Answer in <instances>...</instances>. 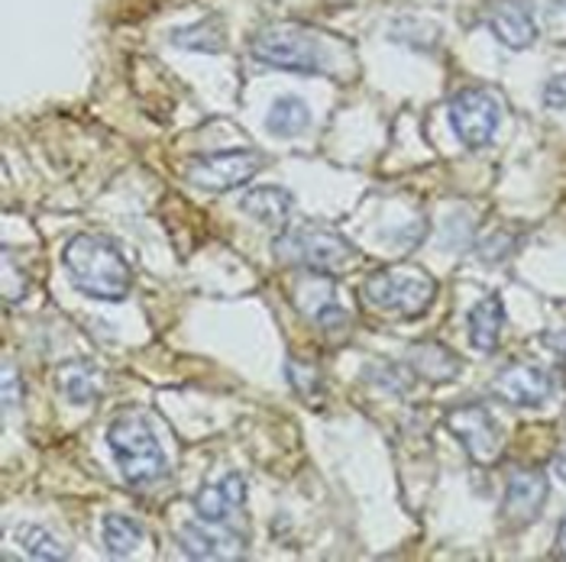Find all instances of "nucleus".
<instances>
[{
	"mask_svg": "<svg viewBox=\"0 0 566 562\" xmlns=\"http://www.w3.org/2000/svg\"><path fill=\"white\" fill-rule=\"evenodd\" d=\"M366 379L369 382H376L379 389H389L395 394H405L408 385H411V379H415V372L408 369V365H389V362H379V365H373L369 372H366Z\"/></svg>",
	"mask_w": 566,
	"mask_h": 562,
	"instance_id": "obj_22",
	"label": "nucleus"
},
{
	"mask_svg": "<svg viewBox=\"0 0 566 562\" xmlns=\"http://www.w3.org/2000/svg\"><path fill=\"white\" fill-rule=\"evenodd\" d=\"M450 127L467 149H482L495 139L502 124V100L489 87H463L447 107Z\"/></svg>",
	"mask_w": 566,
	"mask_h": 562,
	"instance_id": "obj_6",
	"label": "nucleus"
},
{
	"mask_svg": "<svg viewBox=\"0 0 566 562\" xmlns=\"http://www.w3.org/2000/svg\"><path fill=\"white\" fill-rule=\"evenodd\" d=\"M557 547H560V553L566 556V518L560 520V530H557Z\"/></svg>",
	"mask_w": 566,
	"mask_h": 562,
	"instance_id": "obj_28",
	"label": "nucleus"
},
{
	"mask_svg": "<svg viewBox=\"0 0 566 562\" xmlns=\"http://www.w3.org/2000/svg\"><path fill=\"white\" fill-rule=\"evenodd\" d=\"M492 391L505 401V404H515V407H541L551 394H554V379L547 369L541 365H527V362H515V365H505L495 382Z\"/></svg>",
	"mask_w": 566,
	"mask_h": 562,
	"instance_id": "obj_9",
	"label": "nucleus"
},
{
	"mask_svg": "<svg viewBox=\"0 0 566 562\" xmlns=\"http://www.w3.org/2000/svg\"><path fill=\"white\" fill-rule=\"evenodd\" d=\"M172 43L188 49V52L218 55V52H223V30L218 26V20H201V23H191L185 30H175Z\"/></svg>",
	"mask_w": 566,
	"mask_h": 562,
	"instance_id": "obj_21",
	"label": "nucleus"
},
{
	"mask_svg": "<svg viewBox=\"0 0 566 562\" xmlns=\"http://www.w3.org/2000/svg\"><path fill=\"white\" fill-rule=\"evenodd\" d=\"M311 127V110L302 97L295 94H282L269 114H265V130L272 136H282V139H292V136H302Z\"/></svg>",
	"mask_w": 566,
	"mask_h": 562,
	"instance_id": "obj_18",
	"label": "nucleus"
},
{
	"mask_svg": "<svg viewBox=\"0 0 566 562\" xmlns=\"http://www.w3.org/2000/svg\"><path fill=\"white\" fill-rule=\"evenodd\" d=\"M247 501V481L240 473L223 476L218 485H205L195 495V515L201 520H214V523H227Z\"/></svg>",
	"mask_w": 566,
	"mask_h": 562,
	"instance_id": "obj_13",
	"label": "nucleus"
},
{
	"mask_svg": "<svg viewBox=\"0 0 566 562\" xmlns=\"http://www.w3.org/2000/svg\"><path fill=\"white\" fill-rule=\"evenodd\" d=\"M17 394H20L17 372H13V365H7V369H3V411H13V404H17Z\"/></svg>",
	"mask_w": 566,
	"mask_h": 562,
	"instance_id": "obj_26",
	"label": "nucleus"
},
{
	"mask_svg": "<svg viewBox=\"0 0 566 562\" xmlns=\"http://www.w3.org/2000/svg\"><path fill=\"white\" fill-rule=\"evenodd\" d=\"M269 166L265 152L260 149H220L198 156L188 166V181L205 191H233L243 188L250 178H256Z\"/></svg>",
	"mask_w": 566,
	"mask_h": 562,
	"instance_id": "obj_7",
	"label": "nucleus"
},
{
	"mask_svg": "<svg viewBox=\"0 0 566 562\" xmlns=\"http://www.w3.org/2000/svg\"><path fill=\"white\" fill-rule=\"evenodd\" d=\"M482 23L509 49H527L537 40V23L527 0H489L482 7Z\"/></svg>",
	"mask_w": 566,
	"mask_h": 562,
	"instance_id": "obj_11",
	"label": "nucleus"
},
{
	"mask_svg": "<svg viewBox=\"0 0 566 562\" xmlns=\"http://www.w3.org/2000/svg\"><path fill=\"white\" fill-rule=\"evenodd\" d=\"M250 55L279 72L295 75H324L327 72V49L317 33L295 23L265 26L250 40Z\"/></svg>",
	"mask_w": 566,
	"mask_h": 562,
	"instance_id": "obj_3",
	"label": "nucleus"
},
{
	"mask_svg": "<svg viewBox=\"0 0 566 562\" xmlns=\"http://www.w3.org/2000/svg\"><path fill=\"white\" fill-rule=\"evenodd\" d=\"M289 382H292V389L298 391L302 397H311L314 391H321V375L314 372V365H307L302 359H289Z\"/></svg>",
	"mask_w": 566,
	"mask_h": 562,
	"instance_id": "obj_23",
	"label": "nucleus"
},
{
	"mask_svg": "<svg viewBox=\"0 0 566 562\" xmlns=\"http://www.w3.org/2000/svg\"><path fill=\"white\" fill-rule=\"evenodd\" d=\"M502 327H505V307L499 301V295L482 298V301L467 314L470 343L480 349V352H492V349L499 347Z\"/></svg>",
	"mask_w": 566,
	"mask_h": 562,
	"instance_id": "obj_16",
	"label": "nucleus"
},
{
	"mask_svg": "<svg viewBox=\"0 0 566 562\" xmlns=\"http://www.w3.org/2000/svg\"><path fill=\"white\" fill-rule=\"evenodd\" d=\"M272 253H275V259L285 262V265H302L307 272H321V275L344 272L349 262L356 259V246L349 243L344 233H337L331 226L285 230L272 243Z\"/></svg>",
	"mask_w": 566,
	"mask_h": 562,
	"instance_id": "obj_4",
	"label": "nucleus"
},
{
	"mask_svg": "<svg viewBox=\"0 0 566 562\" xmlns=\"http://www.w3.org/2000/svg\"><path fill=\"white\" fill-rule=\"evenodd\" d=\"M363 295H366V301H373L382 310L418 317L434 304L437 282L428 268L398 262V265H386V268L373 272L363 285Z\"/></svg>",
	"mask_w": 566,
	"mask_h": 562,
	"instance_id": "obj_5",
	"label": "nucleus"
},
{
	"mask_svg": "<svg viewBox=\"0 0 566 562\" xmlns=\"http://www.w3.org/2000/svg\"><path fill=\"white\" fill-rule=\"evenodd\" d=\"M17 540H20V547H23L30 556H36V560H69V547H65L55 533H49L45 527L23 523V527H17Z\"/></svg>",
	"mask_w": 566,
	"mask_h": 562,
	"instance_id": "obj_20",
	"label": "nucleus"
},
{
	"mask_svg": "<svg viewBox=\"0 0 566 562\" xmlns=\"http://www.w3.org/2000/svg\"><path fill=\"white\" fill-rule=\"evenodd\" d=\"M547 476L541 469H518L505 485V501H502V518L512 527H527L541 518L547 505Z\"/></svg>",
	"mask_w": 566,
	"mask_h": 562,
	"instance_id": "obj_10",
	"label": "nucleus"
},
{
	"mask_svg": "<svg viewBox=\"0 0 566 562\" xmlns=\"http://www.w3.org/2000/svg\"><path fill=\"white\" fill-rule=\"evenodd\" d=\"M515 250V236L512 233H489V240L480 246L482 262H502L509 259V253Z\"/></svg>",
	"mask_w": 566,
	"mask_h": 562,
	"instance_id": "obj_24",
	"label": "nucleus"
},
{
	"mask_svg": "<svg viewBox=\"0 0 566 562\" xmlns=\"http://www.w3.org/2000/svg\"><path fill=\"white\" fill-rule=\"evenodd\" d=\"M181 550L191 560H237L243 556V537L227 530V523L214 520H191L181 527Z\"/></svg>",
	"mask_w": 566,
	"mask_h": 562,
	"instance_id": "obj_12",
	"label": "nucleus"
},
{
	"mask_svg": "<svg viewBox=\"0 0 566 562\" xmlns=\"http://www.w3.org/2000/svg\"><path fill=\"white\" fill-rule=\"evenodd\" d=\"M101 533H104V547L111 556H127L143 540V523L127 515H111V518H104Z\"/></svg>",
	"mask_w": 566,
	"mask_h": 562,
	"instance_id": "obj_19",
	"label": "nucleus"
},
{
	"mask_svg": "<svg viewBox=\"0 0 566 562\" xmlns=\"http://www.w3.org/2000/svg\"><path fill=\"white\" fill-rule=\"evenodd\" d=\"M55 385H59L65 401H72V404H91V401L104 391V375L97 372L94 362H87V359H72V362H62V365H59Z\"/></svg>",
	"mask_w": 566,
	"mask_h": 562,
	"instance_id": "obj_15",
	"label": "nucleus"
},
{
	"mask_svg": "<svg viewBox=\"0 0 566 562\" xmlns=\"http://www.w3.org/2000/svg\"><path fill=\"white\" fill-rule=\"evenodd\" d=\"M418 379L424 382H450L463 372V362L453 349H447L443 343L424 340V343H411L408 347V362H405Z\"/></svg>",
	"mask_w": 566,
	"mask_h": 562,
	"instance_id": "obj_14",
	"label": "nucleus"
},
{
	"mask_svg": "<svg viewBox=\"0 0 566 562\" xmlns=\"http://www.w3.org/2000/svg\"><path fill=\"white\" fill-rule=\"evenodd\" d=\"M62 265L72 285L94 301H124L133 288V268L124 250L101 233H78L65 243Z\"/></svg>",
	"mask_w": 566,
	"mask_h": 562,
	"instance_id": "obj_1",
	"label": "nucleus"
},
{
	"mask_svg": "<svg viewBox=\"0 0 566 562\" xmlns=\"http://www.w3.org/2000/svg\"><path fill=\"white\" fill-rule=\"evenodd\" d=\"M240 208L247 211L250 216H256L260 223H269V226H282L289 216H292V194L285 188H256V191H247Z\"/></svg>",
	"mask_w": 566,
	"mask_h": 562,
	"instance_id": "obj_17",
	"label": "nucleus"
},
{
	"mask_svg": "<svg viewBox=\"0 0 566 562\" xmlns=\"http://www.w3.org/2000/svg\"><path fill=\"white\" fill-rule=\"evenodd\" d=\"M554 473L566 481V446L557 453V456H554Z\"/></svg>",
	"mask_w": 566,
	"mask_h": 562,
	"instance_id": "obj_27",
	"label": "nucleus"
},
{
	"mask_svg": "<svg viewBox=\"0 0 566 562\" xmlns=\"http://www.w3.org/2000/svg\"><path fill=\"white\" fill-rule=\"evenodd\" d=\"M107 446L120 466V476L133 488H149L166 476V449L143 411H124L107 427Z\"/></svg>",
	"mask_w": 566,
	"mask_h": 562,
	"instance_id": "obj_2",
	"label": "nucleus"
},
{
	"mask_svg": "<svg viewBox=\"0 0 566 562\" xmlns=\"http://www.w3.org/2000/svg\"><path fill=\"white\" fill-rule=\"evenodd\" d=\"M447 427L450 433L463 443V449L470 453L473 463H495L499 453H502V431L499 424L492 421V414L480 407V404H463V407H453L447 414Z\"/></svg>",
	"mask_w": 566,
	"mask_h": 562,
	"instance_id": "obj_8",
	"label": "nucleus"
},
{
	"mask_svg": "<svg viewBox=\"0 0 566 562\" xmlns=\"http://www.w3.org/2000/svg\"><path fill=\"white\" fill-rule=\"evenodd\" d=\"M544 104L551 110H566V72L564 75H554L547 85H544Z\"/></svg>",
	"mask_w": 566,
	"mask_h": 562,
	"instance_id": "obj_25",
	"label": "nucleus"
}]
</instances>
